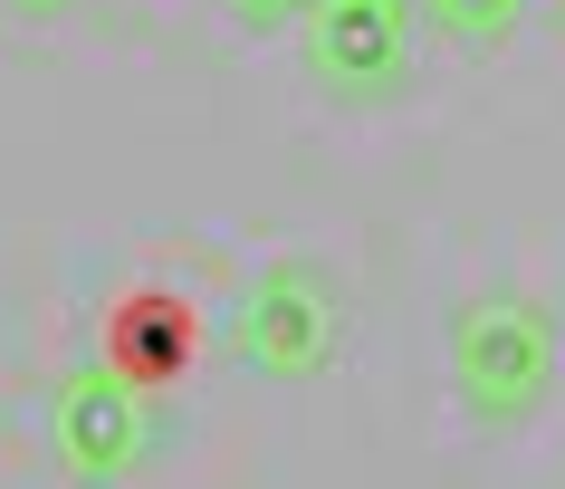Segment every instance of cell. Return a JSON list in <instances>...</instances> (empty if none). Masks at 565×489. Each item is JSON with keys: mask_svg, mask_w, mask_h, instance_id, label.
I'll return each mask as SVG.
<instances>
[{"mask_svg": "<svg viewBox=\"0 0 565 489\" xmlns=\"http://www.w3.org/2000/svg\"><path fill=\"white\" fill-rule=\"evenodd\" d=\"M10 10H30V20H49V10H67V0H10Z\"/></svg>", "mask_w": 565, "mask_h": 489, "instance_id": "cell-8", "label": "cell"}, {"mask_svg": "<svg viewBox=\"0 0 565 489\" xmlns=\"http://www.w3.org/2000/svg\"><path fill=\"white\" fill-rule=\"evenodd\" d=\"M345 337V298H335V278H317L307 259H278V269L249 278V298H239V365L249 374H278V384H307V374L335 355Z\"/></svg>", "mask_w": 565, "mask_h": 489, "instance_id": "cell-2", "label": "cell"}, {"mask_svg": "<svg viewBox=\"0 0 565 489\" xmlns=\"http://www.w3.org/2000/svg\"><path fill=\"white\" fill-rule=\"evenodd\" d=\"M49 451H58L67 480H116V470H135V451H145V403H135V384L116 365H77L49 394Z\"/></svg>", "mask_w": 565, "mask_h": 489, "instance_id": "cell-3", "label": "cell"}, {"mask_svg": "<svg viewBox=\"0 0 565 489\" xmlns=\"http://www.w3.org/2000/svg\"><path fill=\"white\" fill-rule=\"evenodd\" d=\"M221 10H231L239 30H278V20H298L307 0H221Z\"/></svg>", "mask_w": 565, "mask_h": 489, "instance_id": "cell-7", "label": "cell"}, {"mask_svg": "<svg viewBox=\"0 0 565 489\" xmlns=\"http://www.w3.org/2000/svg\"><path fill=\"white\" fill-rule=\"evenodd\" d=\"M422 10H431V30L460 39V49H499V39L518 30V10H527V0H422Z\"/></svg>", "mask_w": 565, "mask_h": 489, "instance_id": "cell-6", "label": "cell"}, {"mask_svg": "<svg viewBox=\"0 0 565 489\" xmlns=\"http://www.w3.org/2000/svg\"><path fill=\"white\" fill-rule=\"evenodd\" d=\"M450 384L470 423L518 432L556 384V317L536 298H470L450 317Z\"/></svg>", "mask_w": 565, "mask_h": 489, "instance_id": "cell-1", "label": "cell"}, {"mask_svg": "<svg viewBox=\"0 0 565 489\" xmlns=\"http://www.w3.org/2000/svg\"><path fill=\"white\" fill-rule=\"evenodd\" d=\"M106 365H116L135 394L173 384V374L192 365V307H182L173 288H135V298L106 317Z\"/></svg>", "mask_w": 565, "mask_h": 489, "instance_id": "cell-5", "label": "cell"}, {"mask_svg": "<svg viewBox=\"0 0 565 489\" xmlns=\"http://www.w3.org/2000/svg\"><path fill=\"white\" fill-rule=\"evenodd\" d=\"M317 20H307V59L317 77L345 96H374L393 87L403 67H413V20H403V0H307Z\"/></svg>", "mask_w": 565, "mask_h": 489, "instance_id": "cell-4", "label": "cell"}]
</instances>
